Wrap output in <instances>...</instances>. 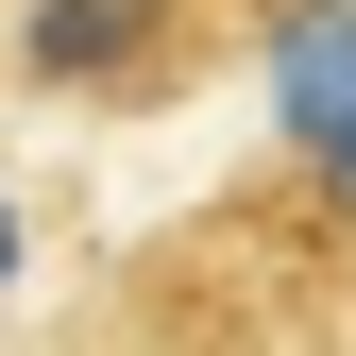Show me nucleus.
Segmentation results:
<instances>
[{
    "label": "nucleus",
    "mask_w": 356,
    "mask_h": 356,
    "mask_svg": "<svg viewBox=\"0 0 356 356\" xmlns=\"http://www.w3.org/2000/svg\"><path fill=\"white\" fill-rule=\"evenodd\" d=\"M272 136L289 153L356 136V0H289L272 17Z\"/></svg>",
    "instance_id": "2"
},
{
    "label": "nucleus",
    "mask_w": 356,
    "mask_h": 356,
    "mask_svg": "<svg viewBox=\"0 0 356 356\" xmlns=\"http://www.w3.org/2000/svg\"><path fill=\"white\" fill-rule=\"evenodd\" d=\"M289 187H305V204H323V220H339V238H356V136H323V153H289Z\"/></svg>",
    "instance_id": "3"
},
{
    "label": "nucleus",
    "mask_w": 356,
    "mask_h": 356,
    "mask_svg": "<svg viewBox=\"0 0 356 356\" xmlns=\"http://www.w3.org/2000/svg\"><path fill=\"white\" fill-rule=\"evenodd\" d=\"M170 17H187V0H34V17H17V68L34 85H136L170 51Z\"/></svg>",
    "instance_id": "1"
}]
</instances>
